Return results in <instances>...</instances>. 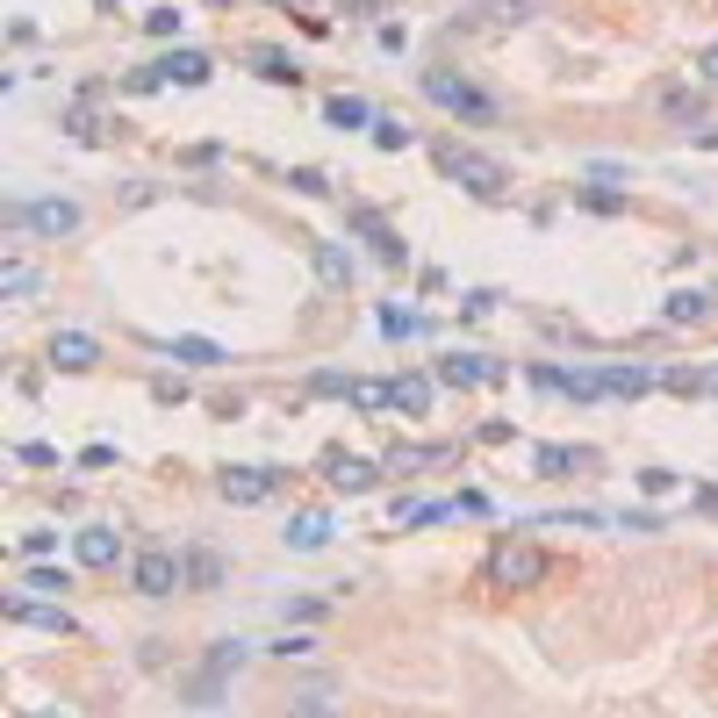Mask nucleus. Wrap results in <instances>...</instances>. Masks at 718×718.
Returning a JSON list of instances; mask_svg holds the SVG:
<instances>
[{"instance_id": "393cba45", "label": "nucleus", "mask_w": 718, "mask_h": 718, "mask_svg": "<svg viewBox=\"0 0 718 718\" xmlns=\"http://www.w3.org/2000/svg\"><path fill=\"white\" fill-rule=\"evenodd\" d=\"M395 410L424 417V410H431V381H424V374H403V381H395Z\"/></svg>"}, {"instance_id": "4be33fe9", "label": "nucleus", "mask_w": 718, "mask_h": 718, "mask_svg": "<svg viewBox=\"0 0 718 718\" xmlns=\"http://www.w3.org/2000/svg\"><path fill=\"white\" fill-rule=\"evenodd\" d=\"M309 259H316V274H324L331 288L352 280V252H345V244H309Z\"/></svg>"}, {"instance_id": "dca6fc26", "label": "nucleus", "mask_w": 718, "mask_h": 718, "mask_svg": "<svg viewBox=\"0 0 718 718\" xmlns=\"http://www.w3.org/2000/svg\"><path fill=\"white\" fill-rule=\"evenodd\" d=\"M453 445H395L388 453V475H424V467H445Z\"/></svg>"}, {"instance_id": "4c0bfd02", "label": "nucleus", "mask_w": 718, "mask_h": 718, "mask_svg": "<svg viewBox=\"0 0 718 718\" xmlns=\"http://www.w3.org/2000/svg\"><path fill=\"white\" fill-rule=\"evenodd\" d=\"M15 460H29V467H51V460H58V445H36V439H29V445H15Z\"/></svg>"}, {"instance_id": "6ab92c4d", "label": "nucleus", "mask_w": 718, "mask_h": 718, "mask_svg": "<svg viewBox=\"0 0 718 718\" xmlns=\"http://www.w3.org/2000/svg\"><path fill=\"white\" fill-rule=\"evenodd\" d=\"M324 122H338V130H374V108L359 101V94H331V101H324Z\"/></svg>"}, {"instance_id": "f8f14e48", "label": "nucleus", "mask_w": 718, "mask_h": 718, "mask_svg": "<svg viewBox=\"0 0 718 718\" xmlns=\"http://www.w3.org/2000/svg\"><path fill=\"white\" fill-rule=\"evenodd\" d=\"M352 230H367V244H374V259H381V266H403V259H410V244L395 238V230L374 216V208H352Z\"/></svg>"}, {"instance_id": "37998d69", "label": "nucleus", "mask_w": 718, "mask_h": 718, "mask_svg": "<svg viewBox=\"0 0 718 718\" xmlns=\"http://www.w3.org/2000/svg\"><path fill=\"white\" fill-rule=\"evenodd\" d=\"M697 72H704V80H711V86H718V44H711V51H704V58H697Z\"/></svg>"}, {"instance_id": "c85d7f7f", "label": "nucleus", "mask_w": 718, "mask_h": 718, "mask_svg": "<svg viewBox=\"0 0 718 718\" xmlns=\"http://www.w3.org/2000/svg\"><path fill=\"white\" fill-rule=\"evenodd\" d=\"M188 582H194V589H216V582H223V561H216V553H188Z\"/></svg>"}, {"instance_id": "ea45409f", "label": "nucleus", "mask_w": 718, "mask_h": 718, "mask_svg": "<svg viewBox=\"0 0 718 718\" xmlns=\"http://www.w3.org/2000/svg\"><path fill=\"white\" fill-rule=\"evenodd\" d=\"M697 108H704L697 94H668V116H675V122H697Z\"/></svg>"}, {"instance_id": "72a5a7b5", "label": "nucleus", "mask_w": 718, "mask_h": 718, "mask_svg": "<svg viewBox=\"0 0 718 718\" xmlns=\"http://www.w3.org/2000/svg\"><path fill=\"white\" fill-rule=\"evenodd\" d=\"M288 188H295V194H331V180H324L316 166H295V172H288Z\"/></svg>"}, {"instance_id": "c756f323", "label": "nucleus", "mask_w": 718, "mask_h": 718, "mask_svg": "<svg viewBox=\"0 0 718 718\" xmlns=\"http://www.w3.org/2000/svg\"><path fill=\"white\" fill-rule=\"evenodd\" d=\"M531 467H539V475H567V467H575V453H567V445H539V453H531Z\"/></svg>"}, {"instance_id": "412c9836", "label": "nucleus", "mask_w": 718, "mask_h": 718, "mask_svg": "<svg viewBox=\"0 0 718 718\" xmlns=\"http://www.w3.org/2000/svg\"><path fill=\"white\" fill-rule=\"evenodd\" d=\"M252 72H259V80H274V86H295V80H302V65H295L288 51H274V44H259V51H252Z\"/></svg>"}, {"instance_id": "f3484780", "label": "nucleus", "mask_w": 718, "mask_h": 718, "mask_svg": "<svg viewBox=\"0 0 718 718\" xmlns=\"http://www.w3.org/2000/svg\"><path fill=\"white\" fill-rule=\"evenodd\" d=\"M280 539H288L295 553H316L331 539V517L324 511H302V517H288V531H280Z\"/></svg>"}, {"instance_id": "b1692460", "label": "nucleus", "mask_w": 718, "mask_h": 718, "mask_svg": "<svg viewBox=\"0 0 718 718\" xmlns=\"http://www.w3.org/2000/svg\"><path fill=\"white\" fill-rule=\"evenodd\" d=\"M166 352L180 359V367H223V359H230V352H223V345H208V338H172Z\"/></svg>"}, {"instance_id": "4468645a", "label": "nucleus", "mask_w": 718, "mask_h": 718, "mask_svg": "<svg viewBox=\"0 0 718 718\" xmlns=\"http://www.w3.org/2000/svg\"><path fill=\"white\" fill-rule=\"evenodd\" d=\"M158 86H202L208 80V58L202 51H172V58H158Z\"/></svg>"}, {"instance_id": "a211bd4d", "label": "nucleus", "mask_w": 718, "mask_h": 718, "mask_svg": "<svg viewBox=\"0 0 718 718\" xmlns=\"http://www.w3.org/2000/svg\"><path fill=\"white\" fill-rule=\"evenodd\" d=\"M711 316V295H697V288H675L661 302V324H704Z\"/></svg>"}, {"instance_id": "bb28decb", "label": "nucleus", "mask_w": 718, "mask_h": 718, "mask_svg": "<svg viewBox=\"0 0 718 718\" xmlns=\"http://www.w3.org/2000/svg\"><path fill=\"white\" fill-rule=\"evenodd\" d=\"M374 144H381V152H410L417 130H410V122H395V116H374Z\"/></svg>"}, {"instance_id": "f03ea898", "label": "nucleus", "mask_w": 718, "mask_h": 718, "mask_svg": "<svg viewBox=\"0 0 718 718\" xmlns=\"http://www.w3.org/2000/svg\"><path fill=\"white\" fill-rule=\"evenodd\" d=\"M424 94L445 108V116H460V122H496L503 116V108L489 101L475 80H460V72H424Z\"/></svg>"}, {"instance_id": "ddd939ff", "label": "nucleus", "mask_w": 718, "mask_h": 718, "mask_svg": "<svg viewBox=\"0 0 718 718\" xmlns=\"http://www.w3.org/2000/svg\"><path fill=\"white\" fill-rule=\"evenodd\" d=\"M94 359H101V345L86 338V331H58L51 338V367H65V374H86Z\"/></svg>"}, {"instance_id": "a19ab883", "label": "nucleus", "mask_w": 718, "mask_h": 718, "mask_svg": "<svg viewBox=\"0 0 718 718\" xmlns=\"http://www.w3.org/2000/svg\"><path fill=\"white\" fill-rule=\"evenodd\" d=\"M639 489H647V496H668V489H675V475H668V467H647V475H639Z\"/></svg>"}, {"instance_id": "58836bf2", "label": "nucleus", "mask_w": 718, "mask_h": 718, "mask_svg": "<svg viewBox=\"0 0 718 718\" xmlns=\"http://www.w3.org/2000/svg\"><path fill=\"white\" fill-rule=\"evenodd\" d=\"M22 553H29V561H44V553H58V531H29V539H22Z\"/></svg>"}, {"instance_id": "c9c22d12", "label": "nucleus", "mask_w": 718, "mask_h": 718, "mask_svg": "<svg viewBox=\"0 0 718 718\" xmlns=\"http://www.w3.org/2000/svg\"><path fill=\"white\" fill-rule=\"evenodd\" d=\"M525 15H531V0H489V22H503V29L525 22Z\"/></svg>"}, {"instance_id": "9b49d317", "label": "nucleus", "mask_w": 718, "mask_h": 718, "mask_svg": "<svg viewBox=\"0 0 718 718\" xmlns=\"http://www.w3.org/2000/svg\"><path fill=\"white\" fill-rule=\"evenodd\" d=\"M72 553H80V567H116L122 561V531L116 525H86L80 539H72Z\"/></svg>"}, {"instance_id": "1a4fd4ad", "label": "nucleus", "mask_w": 718, "mask_h": 718, "mask_svg": "<svg viewBox=\"0 0 718 718\" xmlns=\"http://www.w3.org/2000/svg\"><path fill=\"white\" fill-rule=\"evenodd\" d=\"M238 661H244V647H238V639H223V647L208 654V668H202V675L188 683V704H194V711H208V697H216V683H223V675H230Z\"/></svg>"}, {"instance_id": "473e14b6", "label": "nucleus", "mask_w": 718, "mask_h": 718, "mask_svg": "<svg viewBox=\"0 0 718 718\" xmlns=\"http://www.w3.org/2000/svg\"><path fill=\"white\" fill-rule=\"evenodd\" d=\"M288 718H345V711H338L331 697H295V704H288Z\"/></svg>"}, {"instance_id": "f704fd0d", "label": "nucleus", "mask_w": 718, "mask_h": 718, "mask_svg": "<svg viewBox=\"0 0 718 718\" xmlns=\"http://www.w3.org/2000/svg\"><path fill=\"white\" fill-rule=\"evenodd\" d=\"M180 22H188L180 8H152V15H144V29H152V36H180Z\"/></svg>"}, {"instance_id": "a878e982", "label": "nucleus", "mask_w": 718, "mask_h": 718, "mask_svg": "<svg viewBox=\"0 0 718 718\" xmlns=\"http://www.w3.org/2000/svg\"><path fill=\"white\" fill-rule=\"evenodd\" d=\"M22 589H36V597H65V589H72V575H65V567H29V575H22Z\"/></svg>"}, {"instance_id": "cd10ccee", "label": "nucleus", "mask_w": 718, "mask_h": 718, "mask_svg": "<svg viewBox=\"0 0 718 718\" xmlns=\"http://www.w3.org/2000/svg\"><path fill=\"white\" fill-rule=\"evenodd\" d=\"M381 331H388V338H417L424 316H417V309H381Z\"/></svg>"}, {"instance_id": "20e7f679", "label": "nucleus", "mask_w": 718, "mask_h": 718, "mask_svg": "<svg viewBox=\"0 0 718 718\" xmlns=\"http://www.w3.org/2000/svg\"><path fill=\"white\" fill-rule=\"evenodd\" d=\"M130 582H137V597H172V589H188V561L166 547H144L130 561Z\"/></svg>"}, {"instance_id": "0eeeda50", "label": "nucleus", "mask_w": 718, "mask_h": 718, "mask_svg": "<svg viewBox=\"0 0 718 718\" xmlns=\"http://www.w3.org/2000/svg\"><path fill=\"white\" fill-rule=\"evenodd\" d=\"M439 381L445 388H489V381H503V367L481 352H453V359H439Z\"/></svg>"}, {"instance_id": "9d476101", "label": "nucleus", "mask_w": 718, "mask_h": 718, "mask_svg": "<svg viewBox=\"0 0 718 718\" xmlns=\"http://www.w3.org/2000/svg\"><path fill=\"white\" fill-rule=\"evenodd\" d=\"M274 489H280L274 467H223V496L230 503H266Z\"/></svg>"}, {"instance_id": "e433bc0d", "label": "nucleus", "mask_w": 718, "mask_h": 718, "mask_svg": "<svg viewBox=\"0 0 718 718\" xmlns=\"http://www.w3.org/2000/svg\"><path fill=\"white\" fill-rule=\"evenodd\" d=\"M309 395H352V381H345V374H331V367H324V374H309Z\"/></svg>"}, {"instance_id": "79ce46f5", "label": "nucleus", "mask_w": 718, "mask_h": 718, "mask_svg": "<svg viewBox=\"0 0 718 718\" xmlns=\"http://www.w3.org/2000/svg\"><path fill=\"white\" fill-rule=\"evenodd\" d=\"M582 202H589V208H603V216H618V208H625V194H611V188H589Z\"/></svg>"}, {"instance_id": "39448f33", "label": "nucleus", "mask_w": 718, "mask_h": 718, "mask_svg": "<svg viewBox=\"0 0 718 718\" xmlns=\"http://www.w3.org/2000/svg\"><path fill=\"white\" fill-rule=\"evenodd\" d=\"M8 223H29L36 238H72L80 230V208L72 202H8Z\"/></svg>"}, {"instance_id": "5701e85b", "label": "nucleus", "mask_w": 718, "mask_h": 718, "mask_svg": "<svg viewBox=\"0 0 718 718\" xmlns=\"http://www.w3.org/2000/svg\"><path fill=\"white\" fill-rule=\"evenodd\" d=\"M352 410H367V417H381V410H395V381H352V395H345Z\"/></svg>"}, {"instance_id": "7ed1b4c3", "label": "nucleus", "mask_w": 718, "mask_h": 718, "mask_svg": "<svg viewBox=\"0 0 718 718\" xmlns=\"http://www.w3.org/2000/svg\"><path fill=\"white\" fill-rule=\"evenodd\" d=\"M439 172H445V180H460L467 194H481V202H496V194H503V180H511V172H503L496 158L460 152V144H439Z\"/></svg>"}, {"instance_id": "a18cd8bd", "label": "nucleus", "mask_w": 718, "mask_h": 718, "mask_svg": "<svg viewBox=\"0 0 718 718\" xmlns=\"http://www.w3.org/2000/svg\"><path fill=\"white\" fill-rule=\"evenodd\" d=\"M711 395H718V374H711Z\"/></svg>"}, {"instance_id": "f257e3e1", "label": "nucleus", "mask_w": 718, "mask_h": 718, "mask_svg": "<svg viewBox=\"0 0 718 718\" xmlns=\"http://www.w3.org/2000/svg\"><path fill=\"white\" fill-rule=\"evenodd\" d=\"M481 582H489V589H539V582H547V553L511 531V539H496V547H489Z\"/></svg>"}, {"instance_id": "c03bdc74", "label": "nucleus", "mask_w": 718, "mask_h": 718, "mask_svg": "<svg viewBox=\"0 0 718 718\" xmlns=\"http://www.w3.org/2000/svg\"><path fill=\"white\" fill-rule=\"evenodd\" d=\"M29 718H65V711H29Z\"/></svg>"}, {"instance_id": "7c9ffc66", "label": "nucleus", "mask_w": 718, "mask_h": 718, "mask_svg": "<svg viewBox=\"0 0 718 718\" xmlns=\"http://www.w3.org/2000/svg\"><path fill=\"white\" fill-rule=\"evenodd\" d=\"M29 288H36V274L22 259H8V266H0V295H29Z\"/></svg>"}, {"instance_id": "423d86ee", "label": "nucleus", "mask_w": 718, "mask_h": 718, "mask_svg": "<svg viewBox=\"0 0 718 718\" xmlns=\"http://www.w3.org/2000/svg\"><path fill=\"white\" fill-rule=\"evenodd\" d=\"M531 388L575 395V403H597V395H603V374H597V367H531Z\"/></svg>"}, {"instance_id": "2f4dec72", "label": "nucleus", "mask_w": 718, "mask_h": 718, "mask_svg": "<svg viewBox=\"0 0 718 718\" xmlns=\"http://www.w3.org/2000/svg\"><path fill=\"white\" fill-rule=\"evenodd\" d=\"M661 388H675V395H704V388H711V374H690V367H675V374H661Z\"/></svg>"}, {"instance_id": "2eb2a0df", "label": "nucleus", "mask_w": 718, "mask_h": 718, "mask_svg": "<svg viewBox=\"0 0 718 718\" xmlns=\"http://www.w3.org/2000/svg\"><path fill=\"white\" fill-rule=\"evenodd\" d=\"M8 618L15 625H36V633H72V618L58 603H29V597H8Z\"/></svg>"}, {"instance_id": "aec40b11", "label": "nucleus", "mask_w": 718, "mask_h": 718, "mask_svg": "<svg viewBox=\"0 0 718 718\" xmlns=\"http://www.w3.org/2000/svg\"><path fill=\"white\" fill-rule=\"evenodd\" d=\"M597 374H603V395H647L661 381L654 367H597Z\"/></svg>"}, {"instance_id": "6e6552de", "label": "nucleus", "mask_w": 718, "mask_h": 718, "mask_svg": "<svg viewBox=\"0 0 718 718\" xmlns=\"http://www.w3.org/2000/svg\"><path fill=\"white\" fill-rule=\"evenodd\" d=\"M324 481L338 489V496H367V489L381 481V467H374V460H352V453H331V460H324Z\"/></svg>"}]
</instances>
